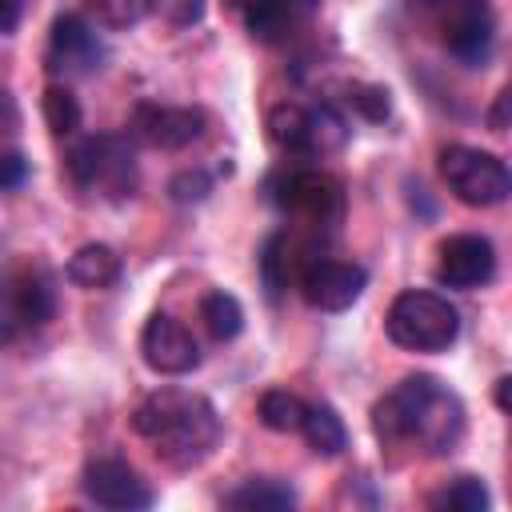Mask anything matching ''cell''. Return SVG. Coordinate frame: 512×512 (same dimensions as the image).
I'll list each match as a JSON object with an SVG mask.
<instances>
[{"mask_svg": "<svg viewBox=\"0 0 512 512\" xmlns=\"http://www.w3.org/2000/svg\"><path fill=\"white\" fill-rule=\"evenodd\" d=\"M372 432L384 448H420L424 456H444L464 436V400L428 372L404 376L372 408Z\"/></svg>", "mask_w": 512, "mask_h": 512, "instance_id": "1", "label": "cell"}, {"mask_svg": "<svg viewBox=\"0 0 512 512\" xmlns=\"http://www.w3.org/2000/svg\"><path fill=\"white\" fill-rule=\"evenodd\" d=\"M440 176H444L448 192L468 208H492V204L508 200V192H512L508 164L500 156H492L484 148H468V144L440 148Z\"/></svg>", "mask_w": 512, "mask_h": 512, "instance_id": "5", "label": "cell"}, {"mask_svg": "<svg viewBox=\"0 0 512 512\" xmlns=\"http://www.w3.org/2000/svg\"><path fill=\"white\" fill-rule=\"evenodd\" d=\"M424 4H448V0H424Z\"/></svg>", "mask_w": 512, "mask_h": 512, "instance_id": "35", "label": "cell"}, {"mask_svg": "<svg viewBox=\"0 0 512 512\" xmlns=\"http://www.w3.org/2000/svg\"><path fill=\"white\" fill-rule=\"evenodd\" d=\"M304 264H308V260H300V256H296V248L288 244V236H284V232L268 236L264 256H260V276H264L268 296H280V292L288 288V280H300Z\"/></svg>", "mask_w": 512, "mask_h": 512, "instance_id": "19", "label": "cell"}, {"mask_svg": "<svg viewBox=\"0 0 512 512\" xmlns=\"http://www.w3.org/2000/svg\"><path fill=\"white\" fill-rule=\"evenodd\" d=\"M204 108H188V104H136L132 112V132L164 152H180L192 140L204 136Z\"/></svg>", "mask_w": 512, "mask_h": 512, "instance_id": "14", "label": "cell"}, {"mask_svg": "<svg viewBox=\"0 0 512 512\" xmlns=\"http://www.w3.org/2000/svg\"><path fill=\"white\" fill-rule=\"evenodd\" d=\"M272 200L316 224V228H332L340 216H344V184L320 168H292V172H280L272 180Z\"/></svg>", "mask_w": 512, "mask_h": 512, "instance_id": "7", "label": "cell"}, {"mask_svg": "<svg viewBox=\"0 0 512 512\" xmlns=\"http://www.w3.org/2000/svg\"><path fill=\"white\" fill-rule=\"evenodd\" d=\"M68 280L80 288H112L120 280V256L108 244H84L68 260Z\"/></svg>", "mask_w": 512, "mask_h": 512, "instance_id": "16", "label": "cell"}, {"mask_svg": "<svg viewBox=\"0 0 512 512\" xmlns=\"http://www.w3.org/2000/svg\"><path fill=\"white\" fill-rule=\"evenodd\" d=\"M508 384H512L508 376H500V380H496V404H500V408H508Z\"/></svg>", "mask_w": 512, "mask_h": 512, "instance_id": "34", "label": "cell"}, {"mask_svg": "<svg viewBox=\"0 0 512 512\" xmlns=\"http://www.w3.org/2000/svg\"><path fill=\"white\" fill-rule=\"evenodd\" d=\"M300 292L312 308L320 312H344L360 300V292L368 288V272L364 264H352V260H308L304 272H300Z\"/></svg>", "mask_w": 512, "mask_h": 512, "instance_id": "11", "label": "cell"}, {"mask_svg": "<svg viewBox=\"0 0 512 512\" xmlns=\"http://www.w3.org/2000/svg\"><path fill=\"white\" fill-rule=\"evenodd\" d=\"M132 432L152 444L168 468L200 464L220 440V412L208 396L188 388H156L132 412Z\"/></svg>", "mask_w": 512, "mask_h": 512, "instance_id": "2", "label": "cell"}, {"mask_svg": "<svg viewBox=\"0 0 512 512\" xmlns=\"http://www.w3.org/2000/svg\"><path fill=\"white\" fill-rule=\"evenodd\" d=\"M68 180L80 192L104 196V200H124L136 192V152L128 144V136H88L84 144H76L64 160Z\"/></svg>", "mask_w": 512, "mask_h": 512, "instance_id": "4", "label": "cell"}, {"mask_svg": "<svg viewBox=\"0 0 512 512\" xmlns=\"http://www.w3.org/2000/svg\"><path fill=\"white\" fill-rule=\"evenodd\" d=\"M84 8L104 28H132L152 12V0H84Z\"/></svg>", "mask_w": 512, "mask_h": 512, "instance_id": "26", "label": "cell"}, {"mask_svg": "<svg viewBox=\"0 0 512 512\" xmlns=\"http://www.w3.org/2000/svg\"><path fill=\"white\" fill-rule=\"evenodd\" d=\"M16 124H20V108H16L12 92H8V88H0V132H12Z\"/></svg>", "mask_w": 512, "mask_h": 512, "instance_id": "31", "label": "cell"}, {"mask_svg": "<svg viewBox=\"0 0 512 512\" xmlns=\"http://www.w3.org/2000/svg\"><path fill=\"white\" fill-rule=\"evenodd\" d=\"M44 64L56 76H88V72H96L104 64V44H100L96 28L84 16L60 12L52 20V32H48Z\"/></svg>", "mask_w": 512, "mask_h": 512, "instance_id": "10", "label": "cell"}, {"mask_svg": "<svg viewBox=\"0 0 512 512\" xmlns=\"http://www.w3.org/2000/svg\"><path fill=\"white\" fill-rule=\"evenodd\" d=\"M208 192H212V176H208L204 168H184V172H176L172 184H168V196H172L176 204H200Z\"/></svg>", "mask_w": 512, "mask_h": 512, "instance_id": "28", "label": "cell"}, {"mask_svg": "<svg viewBox=\"0 0 512 512\" xmlns=\"http://www.w3.org/2000/svg\"><path fill=\"white\" fill-rule=\"evenodd\" d=\"M300 432H304V440L316 456H340L344 444H348V428H344V420L332 404H304Z\"/></svg>", "mask_w": 512, "mask_h": 512, "instance_id": "18", "label": "cell"}, {"mask_svg": "<svg viewBox=\"0 0 512 512\" xmlns=\"http://www.w3.org/2000/svg\"><path fill=\"white\" fill-rule=\"evenodd\" d=\"M80 488L96 508H112V512H136L152 504L148 480L124 456H92L84 464Z\"/></svg>", "mask_w": 512, "mask_h": 512, "instance_id": "8", "label": "cell"}, {"mask_svg": "<svg viewBox=\"0 0 512 512\" xmlns=\"http://www.w3.org/2000/svg\"><path fill=\"white\" fill-rule=\"evenodd\" d=\"M492 276H496V248L488 236L456 232L440 244V256H436V280L440 284L472 292V288H484Z\"/></svg>", "mask_w": 512, "mask_h": 512, "instance_id": "13", "label": "cell"}, {"mask_svg": "<svg viewBox=\"0 0 512 512\" xmlns=\"http://www.w3.org/2000/svg\"><path fill=\"white\" fill-rule=\"evenodd\" d=\"M444 48L468 64V68H484L496 44V16L488 8V0H448L444 4Z\"/></svg>", "mask_w": 512, "mask_h": 512, "instance_id": "9", "label": "cell"}, {"mask_svg": "<svg viewBox=\"0 0 512 512\" xmlns=\"http://www.w3.org/2000/svg\"><path fill=\"white\" fill-rule=\"evenodd\" d=\"M224 504L236 512H284V508H296V492L272 476H252L240 488H232Z\"/></svg>", "mask_w": 512, "mask_h": 512, "instance_id": "17", "label": "cell"}, {"mask_svg": "<svg viewBox=\"0 0 512 512\" xmlns=\"http://www.w3.org/2000/svg\"><path fill=\"white\" fill-rule=\"evenodd\" d=\"M348 108H352L356 116L380 124V120H388L392 100H388V88H380V84H352V88H348Z\"/></svg>", "mask_w": 512, "mask_h": 512, "instance_id": "27", "label": "cell"}, {"mask_svg": "<svg viewBox=\"0 0 512 512\" xmlns=\"http://www.w3.org/2000/svg\"><path fill=\"white\" fill-rule=\"evenodd\" d=\"M428 504L440 508V512H484L488 508V488H484L480 476H456Z\"/></svg>", "mask_w": 512, "mask_h": 512, "instance_id": "25", "label": "cell"}, {"mask_svg": "<svg viewBox=\"0 0 512 512\" xmlns=\"http://www.w3.org/2000/svg\"><path fill=\"white\" fill-rule=\"evenodd\" d=\"M56 316V284L44 264H24L0 280V344L44 328Z\"/></svg>", "mask_w": 512, "mask_h": 512, "instance_id": "6", "label": "cell"}, {"mask_svg": "<svg viewBox=\"0 0 512 512\" xmlns=\"http://www.w3.org/2000/svg\"><path fill=\"white\" fill-rule=\"evenodd\" d=\"M200 320H204L208 336L224 344V340H236V336H240V328H244V308H240V300H236L232 292L216 288V292H208V296L200 300Z\"/></svg>", "mask_w": 512, "mask_h": 512, "instance_id": "21", "label": "cell"}, {"mask_svg": "<svg viewBox=\"0 0 512 512\" xmlns=\"http://www.w3.org/2000/svg\"><path fill=\"white\" fill-rule=\"evenodd\" d=\"M140 352H144V364L160 376H184L200 364V344L196 336L168 312H152L144 320V332H140Z\"/></svg>", "mask_w": 512, "mask_h": 512, "instance_id": "12", "label": "cell"}, {"mask_svg": "<svg viewBox=\"0 0 512 512\" xmlns=\"http://www.w3.org/2000/svg\"><path fill=\"white\" fill-rule=\"evenodd\" d=\"M348 144V124L336 108H308V156H332Z\"/></svg>", "mask_w": 512, "mask_h": 512, "instance_id": "22", "label": "cell"}, {"mask_svg": "<svg viewBox=\"0 0 512 512\" xmlns=\"http://www.w3.org/2000/svg\"><path fill=\"white\" fill-rule=\"evenodd\" d=\"M24 16V4L20 0H0V36H8Z\"/></svg>", "mask_w": 512, "mask_h": 512, "instance_id": "32", "label": "cell"}, {"mask_svg": "<svg viewBox=\"0 0 512 512\" xmlns=\"http://www.w3.org/2000/svg\"><path fill=\"white\" fill-rule=\"evenodd\" d=\"M488 124H492V132H504L508 128V92L496 96V108L488 112Z\"/></svg>", "mask_w": 512, "mask_h": 512, "instance_id": "33", "label": "cell"}, {"mask_svg": "<svg viewBox=\"0 0 512 512\" xmlns=\"http://www.w3.org/2000/svg\"><path fill=\"white\" fill-rule=\"evenodd\" d=\"M260 412V424L272 428V432H300V420H304V400L292 396L288 388H268L256 404Z\"/></svg>", "mask_w": 512, "mask_h": 512, "instance_id": "23", "label": "cell"}, {"mask_svg": "<svg viewBox=\"0 0 512 512\" xmlns=\"http://www.w3.org/2000/svg\"><path fill=\"white\" fill-rule=\"evenodd\" d=\"M320 8V0H248L240 12H244V24L256 40L264 44H280L288 40L312 12Z\"/></svg>", "mask_w": 512, "mask_h": 512, "instance_id": "15", "label": "cell"}, {"mask_svg": "<svg viewBox=\"0 0 512 512\" xmlns=\"http://www.w3.org/2000/svg\"><path fill=\"white\" fill-rule=\"evenodd\" d=\"M388 340L408 352H444L460 336V312L448 296L428 288H408L388 304Z\"/></svg>", "mask_w": 512, "mask_h": 512, "instance_id": "3", "label": "cell"}, {"mask_svg": "<svg viewBox=\"0 0 512 512\" xmlns=\"http://www.w3.org/2000/svg\"><path fill=\"white\" fill-rule=\"evenodd\" d=\"M28 156L24 152H0V192H12L28 180Z\"/></svg>", "mask_w": 512, "mask_h": 512, "instance_id": "30", "label": "cell"}, {"mask_svg": "<svg viewBox=\"0 0 512 512\" xmlns=\"http://www.w3.org/2000/svg\"><path fill=\"white\" fill-rule=\"evenodd\" d=\"M268 140L284 152H296V156H308V108L304 104H276L268 112Z\"/></svg>", "mask_w": 512, "mask_h": 512, "instance_id": "20", "label": "cell"}, {"mask_svg": "<svg viewBox=\"0 0 512 512\" xmlns=\"http://www.w3.org/2000/svg\"><path fill=\"white\" fill-rule=\"evenodd\" d=\"M40 112H44V124H48L52 136H72V132L80 128V120H84L80 100H76L64 84H48V88H44Z\"/></svg>", "mask_w": 512, "mask_h": 512, "instance_id": "24", "label": "cell"}, {"mask_svg": "<svg viewBox=\"0 0 512 512\" xmlns=\"http://www.w3.org/2000/svg\"><path fill=\"white\" fill-rule=\"evenodd\" d=\"M152 8H160L172 28H192L204 16V0H152Z\"/></svg>", "mask_w": 512, "mask_h": 512, "instance_id": "29", "label": "cell"}]
</instances>
